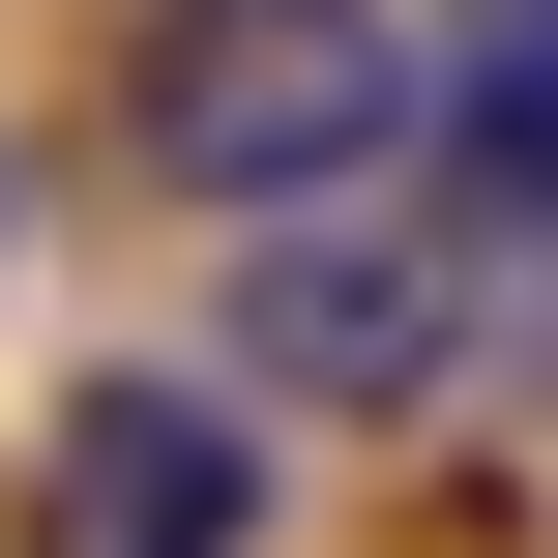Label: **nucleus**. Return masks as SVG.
Wrapping results in <instances>:
<instances>
[{
	"mask_svg": "<svg viewBox=\"0 0 558 558\" xmlns=\"http://www.w3.org/2000/svg\"><path fill=\"white\" fill-rule=\"evenodd\" d=\"M441 353H471V265H441L412 206H324V235H265V265H235V353H206V383H235V412H265V383H353V412H412Z\"/></svg>",
	"mask_w": 558,
	"mask_h": 558,
	"instance_id": "obj_3",
	"label": "nucleus"
},
{
	"mask_svg": "<svg viewBox=\"0 0 558 558\" xmlns=\"http://www.w3.org/2000/svg\"><path fill=\"white\" fill-rule=\"evenodd\" d=\"M0 558H265V412H235V383H177V353L59 383V412H29Z\"/></svg>",
	"mask_w": 558,
	"mask_h": 558,
	"instance_id": "obj_2",
	"label": "nucleus"
},
{
	"mask_svg": "<svg viewBox=\"0 0 558 558\" xmlns=\"http://www.w3.org/2000/svg\"><path fill=\"white\" fill-rule=\"evenodd\" d=\"M118 118H147V177H177L206 235L412 206V0H147Z\"/></svg>",
	"mask_w": 558,
	"mask_h": 558,
	"instance_id": "obj_1",
	"label": "nucleus"
},
{
	"mask_svg": "<svg viewBox=\"0 0 558 558\" xmlns=\"http://www.w3.org/2000/svg\"><path fill=\"white\" fill-rule=\"evenodd\" d=\"M412 177H471L500 235H558V0H441L412 29Z\"/></svg>",
	"mask_w": 558,
	"mask_h": 558,
	"instance_id": "obj_4",
	"label": "nucleus"
}]
</instances>
